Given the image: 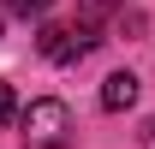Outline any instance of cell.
Returning a JSON list of instances; mask_svg holds the SVG:
<instances>
[{
    "label": "cell",
    "mask_w": 155,
    "mask_h": 149,
    "mask_svg": "<svg viewBox=\"0 0 155 149\" xmlns=\"http://www.w3.org/2000/svg\"><path fill=\"white\" fill-rule=\"evenodd\" d=\"M12 108H18V101H12V84H6V78H0V125H6V119H12Z\"/></svg>",
    "instance_id": "cell-6"
},
{
    "label": "cell",
    "mask_w": 155,
    "mask_h": 149,
    "mask_svg": "<svg viewBox=\"0 0 155 149\" xmlns=\"http://www.w3.org/2000/svg\"><path fill=\"white\" fill-rule=\"evenodd\" d=\"M24 125V149H66L72 143V113H66V101H30V108L18 113Z\"/></svg>",
    "instance_id": "cell-1"
},
{
    "label": "cell",
    "mask_w": 155,
    "mask_h": 149,
    "mask_svg": "<svg viewBox=\"0 0 155 149\" xmlns=\"http://www.w3.org/2000/svg\"><path fill=\"white\" fill-rule=\"evenodd\" d=\"M6 6H12V12H18V18H42V12H48V6H54V0H6Z\"/></svg>",
    "instance_id": "cell-5"
},
{
    "label": "cell",
    "mask_w": 155,
    "mask_h": 149,
    "mask_svg": "<svg viewBox=\"0 0 155 149\" xmlns=\"http://www.w3.org/2000/svg\"><path fill=\"white\" fill-rule=\"evenodd\" d=\"M0 30H6V6H0Z\"/></svg>",
    "instance_id": "cell-7"
},
{
    "label": "cell",
    "mask_w": 155,
    "mask_h": 149,
    "mask_svg": "<svg viewBox=\"0 0 155 149\" xmlns=\"http://www.w3.org/2000/svg\"><path fill=\"white\" fill-rule=\"evenodd\" d=\"M114 6H119V0H84V6H78V24H96V30H101V18H107Z\"/></svg>",
    "instance_id": "cell-4"
},
{
    "label": "cell",
    "mask_w": 155,
    "mask_h": 149,
    "mask_svg": "<svg viewBox=\"0 0 155 149\" xmlns=\"http://www.w3.org/2000/svg\"><path fill=\"white\" fill-rule=\"evenodd\" d=\"M131 101H137V78H131V72H114L107 84H101V108H107V113L131 108Z\"/></svg>",
    "instance_id": "cell-3"
},
{
    "label": "cell",
    "mask_w": 155,
    "mask_h": 149,
    "mask_svg": "<svg viewBox=\"0 0 155 149\" xmlns=\"http://www.w3.org/2000/svg\"><path fill=\"white\" fill-rule=\"evenodd\" d=\"M96 42H101V30H96V24H48V30L36 36V48H42V60L66 66V60H84Z\"/></svg>",
    "instance_id": "cell-2"
}]
</instances>
